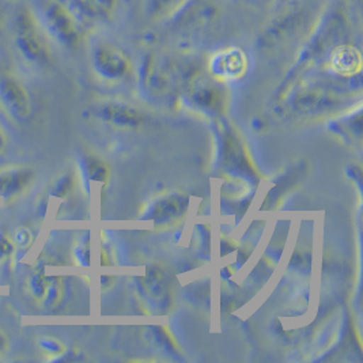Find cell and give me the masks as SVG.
<instances>
[{
  "instance_id": "ac0fdd59",
  "label": "cell",
  "mask_w": 363,
  "mask_h": 363,
  "mask_svg": "<svg viewBox=\"0 0 363 363\" xmlns=\"http://www.w3.org/2000/svg\"><path fill=\"white\" fill-rule=\"evenodd\" d=\"M74 259L75 263L79 267H89L90 265V244L89 235H84L81 241L77 244L74 249Z\"/></svg>"
},
{
  "instance_id": "2e32d148",
  "label": "cell",
  "mask_w": 363,
  "mask_h": 363,
  "mask_svg": "<svg viewBox=\"0 0 363 363\" xmlns=\"http://www.w3.org/2000/svg\"><path fill=\"white\" fill-rule=\"evenodd\" d=\"M83 177L87 182H105L106 180V167L94 158H84L81 164Z\"/></svg>"
},
{
  "instance_id": "277c9868",
  "label": "cell",
  "mask_w": 363,
  "mask_h": 363,
  "mask_svg": "<svg viewBox=\"0 0 363 363\" xmlns=\"http://www.w3.org/2000/svg\"><path fill=\"white\" fill-rule=\"evenodd\" d=\"M308 10L302 4H290L272 18L265 25L264 32L260 34L259 43L262 47H275L281 41L294 35L306 22Z\"/></svg>"
},
{
  "instance_id": "3957f363",
  "label": "cell",
  "mask_w": 363,
  "mask_h": 363,
  "mask_svg": "<svg viewBox=\"0 0 363 363\" xmlns=\"http://www.w3.org/2000/svg\"><path fill=\"white\" fill-rule=\"evenodd\" d=\"M91 67L99 78L118 82L127 78L133 71L130 56L118 45L108 40H97L90 48Z\"/></svg>"
},
{
  "instance_id": "4fadbf2b",
  "label": "cell",
  "mask_w": 363,
  "mask_h": 363,
  "mask_svg": "<svg viewBox=\"0 0 363 363\" xmlns=\"http://www.w3.org/2000/svg\"><path fill=\"white\" fill-rule=\"evenodd\" d=\"M185 210V200L180 198L179 195L174 196H166L164 199H160L155 201V204L151 208V215L150 218H152L154 220H160V222H166L170 220L174 216L184 213Z\"/></svg>"
},
{
  "instance_id": "7a4b0ae2",
  "label": "cell",
  "mask_w": 363,
  "mask_h": 363,
  "mask_svg": "<svg viewBox=\"0 0 363 363\" xmlns=\"http://www.w3.org/2000/svg\"><path fill=\"white\" fill-rule=\"evenodd\" d=\"M50 41L68 50H78L87 29L67 0H28Z\"/></svg>"
},
{
  "instance_id": "603a6c76",
  "label": "cell",
  "mask_w": 363,
  "mask_h": 363,
  "mask_svg": "<svg viewBox=\"0 0 363 363\" xmlns=\"http://www.w3.org/2000/svg\"><path fill=\"white\" fill-rule=\"evenodd\" d=\"M7 347H9L7 336L0 330V357L7 351Z\"/></svg>"
},
{
  "instance_id": "44dd1931",
  "label": "cell",
  "mask_w": 363,
  "mask_h": 363,
  "mask_svg": "<svg viewBox=\"0 0 363 363\" xmlns=\"http://www.w3.org/2000/svg\"><path fill=\"white\" fill-rule=\"evenodd\" d=\"M14 248H16V245H14L13 240L6 233H0V262L7 259L9 256H11Z\"/></svg>"
},
{
  "instance_id": "7c38bea8",
  "label": "cell",
  "mask_w": 363,
  "mask_h": 363,
  "mask_svg": "<svg viewBox=\"0 0 363 363\" xmlns=\"http://www.w3.org/2000/svg\"><path fill=\"white\" fill-rule=\"evenodd\" d=\"M191 99L201 108L214 109L223 102V91L215 83L200 82L192 89Z\"/></svg>"
},
{
  "instance_id": "30bf717a",
  "label": "cell",
  "mask_w": 363,
  "mask_h": 363,
  "mask_svg": "<svg viewBox=\"0 0 363 363\" xmlns=\"http://www.w3.org/2000/svg\"><path fill=\"white\" fill-rule=\"evenodd\" d=\"M33 177V172L25 167H13L0 172V198L10 200L17 196L29 186Z\"/></svg>"
},
{
  "instance_id": "8992f818",
  "label": "cell",
  "mask_w": 363,
  "mask_h": 363,
  "mask_svg": "<svg viewBox=\"0 0 363 363\" xmlns=\"http://www.w3.org/2000/svg\"><path fill=\"white\" fill-rule=\"evenodd\" d=\"M0 106L17 121H25L32 113V102L26 87L13 75L0 77Z\"/></svg>"
},
{
  "instance_id": "9c48e42d",
  "label": "cell",
  "mask_w": 363,
  "mask_h": 363,
  "mask_svg": "<svg viewBox=\"0 0 363 363\" xmlns=\"http://www.w3.org/2000/svg\"><path fill=\"white\" fill-rule=\"evenodd\" d=\"M96 115L118 127H136L142 120V113L138 109L118 102H106L99 105Z\"/></svg>"
},
{
  "instance_id": "6da1fadb",
  "label": "cell",
  "mask_w": 363,
  "mask_h": 363,
  "mask_svg": "<svg viewBox=\"0 0 363 363\" xmlns=\"http://www.w3.org/2000/svg\"><path fill=\"white\" fill-rule=\"evenodd\" d=\"M13 45L23 62L45 67L53 59V47L48 34L34 14L28 0H17L7 22Z\"/></svg>"
},
{
  "instance_id": "cb8c5ba5",
  "label": "cell",
  "mask_w": 363,
  "mask_h": 363,
  "mask_svg": "<svg viewBox=\"0 0 363 363\" xmlns=\"http://www.w3.org/2000/svg\"><path fill=\"white\" fill-rule=\"evenodd\" d=\"M6 147V136H4V133L1 131V128H0V151Z\"/></svg>"
},
{
  "instance_id": "8fae6325",
  "label": "cell",
  "mask_w": 363,
  "mask_h": 363,
  "mask_svg": "<svg viewBox=\"0 0 363 363\" xmlns=\"http://www.w3.org/2000/svg\"><path fill=\"white\" fill-rule=\"evenodd\" d=\"M188 0H146L145 13L151 22H164L174 17Z\"/></svg>"
},
{
  "instance_id": "5b68a950",
  "label": "cell",
  "mask_w": 363,
  "mask_h": 363,
  "mask_svg": "<svg viewBox=\"0 0 363 363\" xmlns=\"http://www.w3.org/2000/svg\"><path fill=\"white\" fill-rule=\"evenodd\" d=\"M208 72L216 82H234L248 71V56L238 47L216 50L208 60Z\"/></svg>"
},
{
  "instance_id": "52a82bcc",
  "label": "cell",
  "mask_w": 363,
  "mask_h": 363,
  "mask_svg": "<svg viewBox=\"0 0 363 363\" xmlns=\"http://www.w3.org/2000/svg\"><path fill=\"white\" fill-rule=\"evenodd\" d=\"M83 26L89 30L113 17L121 0H67Z\"/></svg>"
},
{
  "instance_id": "d4e9b609",
  "label": "cell",
  "mask_w": 363,
  "mask_h": 363,
  "mask_svg": "<svg viewBox=\"0 0 363 363\" xmlns=\"http://www.w3.org/2000/svg\"><path fill=\"white\" fill-rule=\"evenodd\" d=\"M11 1H17V0H11Z\"/></svg>"
},
{
  "instance_id": "5bb4252c",
  "label": "cell",
  "mask_w": 363,
  "mask_h": 363,
  "mask_svg": "<svg viewBox=\"0 0 363 363\" xmlns=\"http://www.w3.org/2000/svg\"><path fill=\"white\" fill-rule=\"evenodd\" d=\"M50 279V277H48L47 272H45V265H44V263L38 262L35 268H34L33 274L29 278L30 293L38 302H41L43 298L45 296Z\"/></svg>"
},
{
  "instance_id": "7402d4cb",
  "label": "cell",
  "mask_w": 363,
  "mask_h": 363,
  "mask_svg": "<svg viewBox=\"0 0 363 363\" xmlns=\"http://www.w3.org/2000/svg\"><path fill=\"white\" fill-rule=\"evenodd\" d=\"M9 16H10V13H9L7 9H6L4 0H0V35L7 29Z\"/></svg>"
},
{
  "instance_id": "e0dca14e",
  "label": "cell",
  "mask_w": 363,
  "mask_h": 363,
  "mask_svg": "<svg viewBox=\"0 0 363 363\" xmlns=\"http://www.w3.org/2000/svg\"><path fill=\"white\" fill-rule=\"evenodd\" d=\"M40 348L50 355V361H60L62 355L66 354V347L53 337H43L38 340Z\"/></svg>"
},
{
  "instance_id": "9a60e30c",
  "label": "cell",
  "mask_w": 363,
  "mask_h": 363,
  "mask_svg": "<svg viewBox=\"0 0 363 363\" xmlns=\"http://www.w3.org/2000/svg\"><path fill=\"white\" fill-rule=\"evenodd\" d=\"M63 291H65V284L60 277H50L45 296L41 301V305L45 308H55L63 297Z\"/></svg>"
},
{
  "instance_id": "ffe728a7",
  "label": "cell",
  "mask_w": 363,
  "mask_h": 363,
  "mask_svg": "<svg viewBox=\"0 0 363 363\" xmlns=\"http://www.w3.org/2000/svg\"><path fill=\"white\" fill-rule=\"evenodd\" d=\"M72 189V179L69 176H63L55 182L52 188V195L56 198H66Z\"/></svg>"
},
{
  "instance_id": "d6986e66",
  "label": "cell",
  "mask_w": 363,
  "mask_h": 363,
  "mask_svg": "<svg viewBox=\"0 0 363 363\" xmlns=\"http://www.w3.org/2000/svg\"><path fill=\"white\" fill-rule=\"evenodd\" d=\"M13 242L18 249L21 250H28L29 247L32 245L33 242V234L32 231L26 228H19L16 233H14V238H13Z\"/></svg>"
},
{
  "instance_id": "ba28073f",
  "label": "cell",
  "mask_w": 363,
  "mask_h": 363,
  "mask_svg": "<svg viewBox=\"0 0 363 363\" xmlns=\"http://www.w3.org/2000/svg\"><path fill=\"white\" fill-rule=\"evenodd\" d=\"M361 52L350 44H337L330 53V69L342 77H354L361 71Z\"/></svg>"
}]
</instances>
